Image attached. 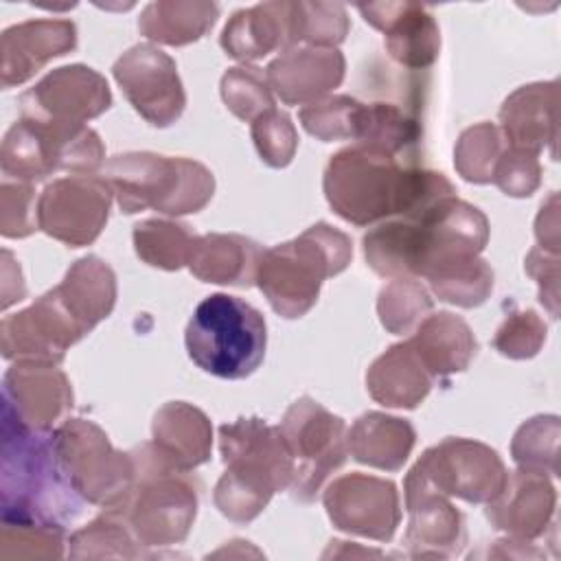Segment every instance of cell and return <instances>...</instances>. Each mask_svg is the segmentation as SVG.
<instances>
[{
	"label": "cell",
	"mask_w": 561,
	"mask_h": 561,
	"mask_svg": "<svg viewBox=\"0 0 561 561\" xmlns=\"http://www.w3.org/2000/svg\"><path fill=\"white\" fill-rule=\"evenodd\" d=\"M557 193L548 197L546 204H541V210L535 221V234L539 239V248L559 254V206H557Z\"/></svg>",
	"instance_id": "obj_49"
},
{
	"label": "cell",
	"mask_w": 561,
	"mask_h": 561,
	"mask_svg": "<svg viewBox=\"0 0 561 561\" xmlns=\"http://www.w3.org/2000/svg\"><path fill=\"white\" fill-rule=\"evenodd\" d=\"M53 289L85 335L105 320L116 305V276L112 267L94 254L75 261L64 280Z\"/></svg>",
	"instance_id": "obj_30"
},
{
	"label": "cell",
	"mask_w": 561,
	"mask_h": 561,
	"mask_svg": "<svg viewBox=\"0 0 561 561\" xmlns=\"http://www.w3.org/2000/svg\"><path fill=\"white\" fill-rule=\"evenodd\" d=\"M77 46V26L70 20L44 18L13 24L0 35L2 88L22 85L50 59Z\"/></svg>",
	"instance_id": "obj_23"
},
{
	"label": "cell",
	"mask_w": 561,
	"mask_h": 561,
	"mask_svg": "<svg viewBox=\"0 0 561 561\" xmlns=\"http://www.w3.org/2000/svg\"><path fill=\"white\" fill-rule=\"evenodd\" d=\"M197 234L173 219H145L134 226V250L151 267L175 272L188 263Z\"/></svg>",
	"instance_id": "obj_36"
},
{
	"label": "cell",
	"mask_w": 561,
	"mask_h": 561,
	"mask_svg": "<svg viewBox=\"0 0 561 561\" xmlns=\"http://www.w3.org/2000/svg\"><path fill=\"white\" fill-rule=\"evenodd\" d=\"M219 7L204 0H156L149 2L140 18L138 31L158 44L186 46L202 39L217 22Z\"/></svg>",
	"instance_id": "obj_32"
},
{
	"label": "cell",
	"mask_w": 561,
	"mask_h": 561,
	"mask_svg": "<svg viewBox=\"0 0 561 561\" xmlns=\"http://www.w3.org/2000/svg\"><path fill=\"white\" fill-rule=\"evenodd\" d=\"M331 524L348 535L390 541L399 522V491L394 482L368 473L335 478L322 495Z\"/></svg>",
	"instance_id": "obj_16"
},
{
	"label": "cell",
	"mask_w": 561,
	"mask_h": 561,
	"mask_svg": "<svg viewBox=\"0 0 561 561\" xmlns=\"http://www.w3.org/2000/svg\"><path fill=\"white\" fill-rule=\"evenodd\" d=\"M250 134L261 160L274 169L287 167L298 149V131L291 118L272 107L250 123Z\"/></svg>",
	"instance_id": "obj_44"
},
{
	"label": "cell",
	"mask_w": 561,
	"mask_h": 561,
	"mask_svg": "<svg viewBox=\"0 0 561 561\" xmlns=\"http://www.w3.org/2000/svg\"><path fill=\"white\" fill-rule=\"evenodd\" d=\"M425 278L438 300L465 309L482 305L493 289V270L480 254L447 261Z\"/></svg>",
	"instance_id": "obj_35"
},
{
	"label": "cell",
	"mask_w": 561,
	"mask_h": 561,
	"mask_svg": "<svg viewBox=\"0 0 561 561\" xmlns=\"http://www.w3.org/2000/svg\"><path fill=\"white\" fill-rule=\"evenodd\" d=\"M500 134L506 147L557 160V81L528 83L508 94L500 107Z\"/></svg>",
	"instance_id": "obj_24"
},
{
	"label": "cell",
	"mask_w": 561,
	"mask_h": 561,
	"mask_svg": "<svg viewBox=\"0 0 561 561\" xmlns=\"http://www.w3.org/2000/svg\"><path fill=\"white\" fill-rule=\"evenodd\" d=\"M489 241L484 213L458 197L419 217H392L362 239L364 259L383 278H425L438 265L478 256Z\"/></svg>",
	"instance_id": "obj_2"
},
{
	"label": "cell",
	"mask_w": 561,
	"mask_h": 561,
	"mask_svg": "<svg viewBox=\"0 0 561 561\" xmlns=\"http://www.w3.org/2000/svg\"><path fill=\"white\" fill-rule=\"evenodd\" d=\"M263 248L250 237L234 232L197 234L188 256V270L202 283L252 287Z\"/></svg>",
	"instance_id": "obj_26"
},
{
	"label": "cell",
	"mask_w": 561,
	"mask_h": 561,
	"mask_svg": "<svg viewBox=\"0 0 561 561\" xmlns=\"http://www.w3.org/2000/svg\"><path fill=\"white\" fill-rule=\"evenodd\" d=\"M504 149L506 147L500 129L493 123L482 121L467 127L458 136L454 149V167L462 180L473 184H489Z\"/></svg>",
	"instance_id": "obj_38"
},
{
	"label": "cell",
	"mask_w": 561,
	"mask_h": 561,
	"mask_svg": "<svg viewBox=\"0 0 561 561\" xmlns=\"http://www.w3.org/2000/svg\"><path fill=\"white\" fill-rule=\"evenodd\" d=\"M83 335V329L61 305L55 289L0 322L2 357L11 362L61 364L66 351Z\"/></svg>",
	"instance_id": "obj_17"
},
{
	"label": "cell",
	"mask_w": 561,
	"mask_h": 561,
	"mask_svg": "<svg viewBox=\"0 0 561 561\" xmlns=\"http://www.w3.org/2000/svg\"><path fill=\"white\" fill-rule=\"evenodd\" d=\"M184 342L188 357L204 373L221 379H245L265 357L267 327L245 300L210 294L195 307Z\"/></svg>",
	"instance_id": "obj_8"
},
{
	"label": "cell",
	"mask_w": 561,
	"mask_h": 561,
	"mask_svg": "<svg viewBox=\"0 0 561 561\" xmlns=\"http://www.w3.org/2000/svg\"><path fill=\"white\" fill-rule=\"evenodd\" d=\"M432 298L416 278H390L377 298L379 322L388 333L403 335L419 327L432 311Z\"/></svg>",
	"instance_id": "obj_39"
},
{
	"label": "cell",
	"mask_w": 561,
	"mask_h": 561,
	"mask_svg": "<svg viewBox=\"0 0 561 561\" xmlns=\"http://www.w3.org/2000/svg\"><path fill=\"white\" fill-rule=\"evenodd\" d=\"M151 443L175 467L193 471L210 458V419L186 401H169L153 414Z\"/></svg>",
	"instance_id": "obj_27"
},
{
	"label": "cell",
	"mask_w": 561,
	"mask_h": 561,
	"mask_svg": "<svg viewBox=\"0 0 561 561\" xmlns=\"http://www.w3.org/2000/svg\"><path fill=\"white\" fill-rule=\"evenodd\" d=\"M416 432L410 421L383 412H364L351 430H346L348 454L368 467L383 471H399L412 447Z\"/></svg>",
	"instance_id": "obj_31"
},
{
	"label": "cell",
	"mask_w": 561,
	"mask_h": 561,
	"mask_svg": "<svg viewBox=\"0 0 561 561\" xmlns=\"http://www.w3.org/2000/svg\"><path fill=\"white\" fill-rule=\"evenodd\" d=\"M559 419L535 416L519 425L511 443V456L517 469L539 471L546 476L559 473Z\"/></svg>",
	"instance_id": "obj_40"
},
{
	"label": "cell",
	"mask_w": 561,
	"mask_h": 561,
	"mask_svg": "<svg viewBox=\"0 0 561 561\" xmlns=\"http://www.w3.org/2000/svg\"><path fill=\"white\" fill-rule=\"evenodd\" d=\"M430 486L469 504L491 502L506 484L508 471L489 445L449 436L423 451L412 467Z\"/></svg>",
	"instance_id": "obj_12"
},
{
	"label": "cell",
	"mask_w": 561,
	"mask_h": 561,
	"mask_svg": "<svg viewBox=\"0 0 561 561\" xmlns=\"http://www.w3.org/2000/svg\"><path fill=\"white\" fill-rule=\"evenodd\" d=\"M53 447L64 476L88 504L116 508L125 502L136 471L134 456L114 449L94 421H61L53 430Z\"/></svg>",
	"instance_id": "obj_10"
},
{
	"label": "cell",
	"mask_w": 561,
	"mask_h": 561,
	"mask_svg": "<svg viewBox=\"0 0 561 561\" xmlns=\"http://www.w3.org/2000/svg\"><path fill=\"white\" fill-rule=\"evenodd\" d=\"M322 186L335 215L355 226L419 217L443 199L456 197L454 184L443 173L403 164L364 145L331 156Z\"/></svg>",
	"instance_id": "obj_1"
},
{
	"label": "cell",
	"mask_w": 561,
	"mask_h": 561,
	"mask_svg": "<svg viewBox=\"0 0 561 561\" xmlns=\"http://www.w3.org/2000/svg\"><path fill=\"white\" fill-rule=\"evenodd\" d=\"M348 28V13L340 2H291L289 46L335 48Z\"/></svg>",
	"instance_id": "obj_37"
},
{
	"label": "cell",
	"mask_w": 561,
	"mask_h": 561,
	"mask_svg": "<svg viewBox=\"0 0 561 561\" xmlns=\"http://www.w3.org/2000/svg\"><path fill=\"white\" fill-rule=\"evenodd\" d=\"M504 195L511 197H528L539 188L541 182V164L539 156L506 147L495 164L491 180Z\"/></svg>",
	"instance_id": "obj_47"
},
{
	"label": "cell",
	"mask_w": 561,
	"mask_h": 561,
	"mask_svg": "<svg viewBox=\"0 0 561 561\" xmlns=\"http://www.w3.org/2000/svg\"><path fill=\"white\" fill-rule=\"evenodd\" d=\"M368 24L383 33L388 55L412 70L432 66L440 50V31L434 15L416 2L359 4Z\"/></svg>",
	"instance_id": "obj_21"
},
{
	"label": "cell",
	"mask_w": 561,
	"mask_h": 561,
	"mask_svg": "<svg viewBox=\"0 0 561 561\" xmlns=\"http://www.w3.org/2000/svg\"><path fill=\"white\" fill-rule=\"evenodd\" d=\"M219 90L226 107L241 121L252 123L259 114L274 107V92L265 72L250 64L228 68L221 77Z\"/></svg>",
	"instance_id": "obj_41"
},
{
	"label": "cell",
	"mask_w": 561,
	"mask_h": 561,
	"mask_svg": "<svg viewBox=\"0 0 561 561\" xmlns=\"http://www.w3.org/2000/svg\"><path fill=\"white\" fill-rule=\"evenodd\" d=\"M72 410V386L59 364L13 362L2 379V414L15 423L50 432Z\"/></svg>",
	"instance_id": "obj_18"
},
{
	"label": "cell",
	"mask_w": 561,
	"mask_h": 561,
	"mask_svg": "<svg viewBox=\"0 0 561 561\" xmlns=\"http://www.w3.org/2000/svg\"><path fill=\"white\" fill-rule=\"evenodd\" d=\"M359 110L362 103L357 99L346 94H333L305 105L298 112V118L305 131L322 142L355 140Z\"/></svg>",
	"instance_id": "obj_42"
},
{
	"label": "cell",
	"mask_w": 561,
	"mask_h": 561,
	"mask_svg": "<svg viewBox=\"0 0 561 561\" xmlns=\"http://www.w3.org/2000/svg\"><path fill=\"white\" fill-rule=\"evenodd\" d=\"M20 118L55 125L83 127L112 105V92L103 75L83 64L50 70L20 96Z\"/></svg>",
	"instance_id": "obj_14"
},
{
	"label": "cell",
	"mask_w": 561,
	"mask_h": 561,
	"mask_svg": "<svg viewBox=\"0 0 561 561\" xmlns=\"http://www.w3.org/2000/svg\"><path fill=\"white\" fill-rule=\"evenodd\" d=\"M434 386L416 351L408 340L392 344L366 370L368 394L386 408H416Z\"/></svg>",
	"instance_id": "obj_28"
},
{
	"label": "cell",
	"mask_w": 561,
	"mask_h": 561,
	"mask_svg": "<svg viewBox=\"0 0 561 561\" xmlns=\"http://www.w3.org/2000/svg\"><path fill=\"white\" fill-rule=\"evenodd\" d=\"M131 107L153 127L173 125L186 105L175 61L153 44H136L112 66Z\"/></svg>",
	"instance_id": "obj_15"
},
{
	"label": "cell",
	"mask_w": 561,
	"mask_h": 561,
	"mask_svg": "<svg viewBox=\"0 0 561 561\" xmlns=\"http://www.w3.org/2000/svg\"><path fill=\"white\" fill-rule=\"evenodd\" d=\"M134 482L121 506H116L142 548L182 543L195 522L199 506V482L162 456L153 443L131 449Z\"/></svg>",
	"instance_id": "obj_6"
},
{
	"label": "cell",
	"mask_w": 561,
	"mask_h": 561,
	"mask_svg": "<svg viewBox=\"0 0 561 561\" xmlns=\"http://www.w3.org/2000/svg\"><path fill=\"white\" fill-rule=\"evenodd\" d=\"M64 541V526L2 522L0 559H59Z\"/></svg>",
	"instance_id": "obj_43"
},
{
	"label": "cell",
	"mask_w": 561,
	"mask_h": 561,
	"mask_svg": "<svg viewBox=\"0 0 561 561\" xmlns=\"http://www.w3.org/2000/svg\"><path fill=\"white\" fill-rule=\"evenodd\" d=\"M421 138L416 116L394 103H362L357 118V145L401 160L410 156Z\"/></svg>",
	"instance_id": "obj_33"
},
{
	"label": "cell",
	"mask_w": 561,
	"mask_h": 561,
	"mask_svg": "<svg viewBox=\"0 0 561 561\" xmlns=\"http://www.w3.org/2000/svg\"><path fill=\"white\" fill-rule=\"evenodd\" d=\"M219 451L226 471L215 484V506L234 524L261 515L276 491L294 478V458L280 430L259 416L237 419L219 427Z\"/></svg>",
	"instance_id": "obj_4"
},
{
	"label": "cell",
	"mask_w": 561,
	"mask_h": 561,
	"mask_svg": "<svg viewBox=\"0 0 561 561\" xmlns=\"http://www.w3.org/2000/svg\"><path fill=\"white\" fill-rule=\"evenodd\" d=\"M408 342L434 381L462 373L478 351L469 324L449 311L425 316Z\"/></svg>",
	"instance_id": "obj_29"
},
{
	"label": "cell",
	"mask_w": 561,
	"mask_h": 561,
	"mask_svg": "<svg viewBox=\"0 0 561 561\" xmlns=\"http://www.w3.org/2000/svg\"><path fill=\"white\" fill-rule=\"evenodd\" d=\"M408 528L403 543L410 557L449 559L460 554L467 543V528L462 513L449 497L430 486L414 469L408 471L405 482Z\"/></svg>",
	"instance_id": "obj_19"
},
{
	"label": "cell",
	"mask_w": 561,
	"mask_h": 561,
	"mask_svg": "<svg viewBox=\"0 0 561 561\" xmlns=\"http://www.w3.org/2000/svg\"><path fill=\"white\" fill-rule=\"evenodd\" d=\"M70 559H138L142 546L118 508H103L68 539Z\"/></svg>",
	"instance_id": "obj_34"
},
{
	"label": "cell",
	"mask_w": 561,
	"mask_h": 561,
	"mask_svg": "<svg viewBox=\"0 0 561 561\" xmlns=\"http://www.w3.org/2000/svg\"><path fill=\"white\" fill-rule=\"evenodd\" d=\"M557 493L546 473L517 469L504 489L486 502V519L495 530L519 541H533L552 526Z\"/></svg>",
	"instance_id": "obj_20"
},
{
	"label": "cell",
	"mask_w": 561,
	"mask_h": 561,
	"mask_svg": "<svg viewBox=\"0 0 561 561\" xmlns=\"http://www.w3.org/2000/svg\"><path fill=\"white\" fill-rule=\"evenodd\" d=\"M344 70L346 61L337 48L289 46L270 61L265 77L285 105H309L335 90Z\"/></svg>",
	"instance_id": "obj_22"
},
{
	"label": "cell",
	"mask_w": 561,
	"mask_h": 561,
	"mask_svg": "<svg viewBox=\"0 0 561 561\" xmlns=\"http://www.w3.org/2000/svg\"><path fill=\"white\" fill-rule=\"evenodd\" d=\"M112 197L110 182L94 173L57 178L37 197V226L70 248L90 245L107 224Z\"/></svg>",
	"instance_id": "obj_13"
},
{
	"label": "cell",
	"mask_w": 561,
	"mask_h": 561,
	"mask_svg": "<svg viewBox=\"0 0 561 561\" xmlns=\"http://www.w3.org/2000/svg\"><path fill=\"white\" fill-rule=\"evenodd\" d=\"M39 230L37 199L31 182L4 180L0 186V232L7 239H24Z\"/></svg>",
	"instance_id": "obj_46"
},
{
	"label": "cell",
	"mask_w": 561,
	"mask_h": 561,
	"mask_svg": "<svg viewBox=\"0 0 561 561\" xmlns=\"http://www.w3.org/2000/svg\"><path fill=\"white\" fill-rule=\"evenodd\" d=\"M351 259V237L318 221L296 239L263 250L256 285L278 316L294 320L318 302L322 283L344 272Z\"/></svg>",
	"instance_id": "obj_5"
},
{
	"label": "cell",
	"mask_w": 561,
	"mask_h": 561,
	"mask_svg": "<svg viewBox=\"0 0 561 561\" xmlns=\"http://www.w3.org/2000/svg\"><path fill=\"white\" fill-rule=\"evenodd\" d=\"M546 342V322L533 311H513L493 337V346L500 355L511 359H528L541 351Z\"/></svg>",
	"instance_id": "obj_45"
},
{
	"label": "cell",
	"mask_w": 561,
	"mask_h": 561,
	"mask_svg": "<svg viewBox=\"0 0 561 561\" xmlns=\"http://www.w3.org/2000/svg\"><path fill=\"white\" fill-rule=\"evenodd\" d=\"M289 18L291 2H259L232 13L219 44L226 55L243 64L263 59L274 50L289 48Z\"/></svg>",
	"instance_id": "obj_25"
},
{
	"label": "cell",
	"mask_w": 561,
	"mask_h": 561,
	"mask_svg": "<svg viewBox=\"0 0 561 561\" xmlns=\"http://www.w3.org/2000/svg\"><path fill=\"white\" fill-rule=\"evenodd\" d=\"M278 430L294 458L289 491L309 504L329 476L346 462V425L316 399L300 397L287 408Z\"/></svg>",
	"instance_id": "obj_11"
},
{
	"label": "cell",
	"mask_w": 561,
	"mask_h": 561,
	"mask_svg": "<svg viewBox=\"0 0 561 561\" xmlns=\"http://www.w3.org/2000/svg\"><path fill=\"white\" fill-rule=\"evenodd\" d=\"M2 522L66 526L85 502L64 476L53 432L28 430L2 414Z\"/></svg>",
	"instance_id": "obj_3"
},
{
	"label": "cell",
	"mask_w": 561,
	"mask_h": 561,
	"mask_svg": "<svg viewBox=\"0 0 561 561\" xmlns=\"http://www.w3.org/2000/svg\"><path fill=\"white\" fill-rule=\"evenodd\" d=\"M526 272L539 285V302L548 307V311L557 318V300H559V254L548 252L543 248H533L526 256Z\"/></svg>",
	"instance_id": "obj_48"
},
{
	"label": "cell",
	"mask_w": 561,
	"mask_h": 561,
	"mask_svg": "<svg viewBox=\"0 0 561 561\" xmlns=\"http://www.w3.org/2000/svg\"><path fill=\"white\" fill-rule=\"evenodd\" d=\"M24 296H26V287L22 280L20 265L9 250H2V302H0V307L7 309L13 302H20Z\"/></svg>",
	"instance_id": "obj_50"
},
{
	"label": "cell",
	"mask_w": 561,
	"mask_h": 561,
	"mask_svg": "<svg viewBox=\"0 0 561 561\" xmlns=\"http://www.w3.org/2000/svg\"><path fill=\"white\" fill-rule=\"evenodd\" d=\"M105 162V147L94 129L55 127L18 118L4 134L0 169L7 180L39 182L57 171L72 175L96 173Z\"/></svg>",
	"instance_id": "obj_9"
},
{
	"label": "cell",
	"mask_w": 561,
	"mask_h": 561,
	"mask_svg": "<svg viewBox=\"0 0 561 561\" xmlns=\"http://www.w3.org/2000/svg\"><path fill=\"white\" fill-rule=\"evenodd\" d=\"M118 208L127 215L158 210L169 217L199 213L215 193V175L191 158L151 151H127L110 158L103 169Z\"/></svg>",
	"instance_id": "obj_7"
}]
</instances>
